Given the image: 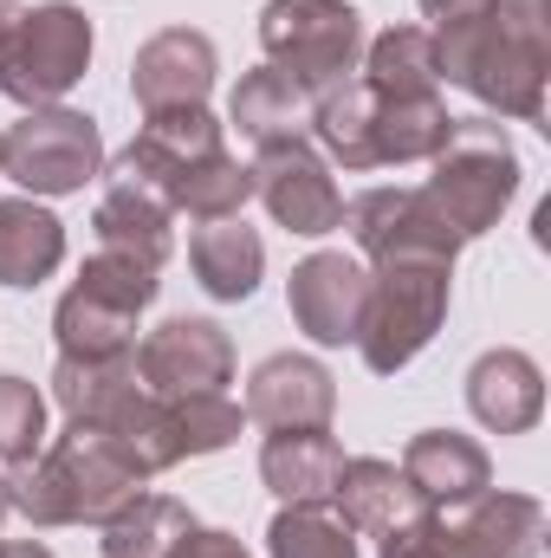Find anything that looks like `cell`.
Instances as JSON below:
<instances>
[{
  "mask_svg": "<svg viewBox=\"0 0 551 558\" xmlns=\"http://www.w3.org/2000/svg\"><path fill=\"white\" fill-rule=\"evenodd\" d=\"M169 558H254V553H247L234 533H221V526H201V520H195V526L169 546Z\"/></svg>",
  "mask_w": 551,
  "mask_h": 558,
  "instance_id": "36",
  "label": "cell"
},
{
  "mask_svg": "<svg viewBox=\"0 0 551 558\" xmlns=\"http://www.w3.org/2000/svg\"><path fill=\"white\" fill-rule=\"evenodd\" d=\"M338 474H344V441L331 428H273L267 448H260V481L285 507L331 500Z\"/></svg>",
  "mask_w": 551,
  "mask_h": 558,
  "instance_id": "19",
  "label": "cell"
},
{
  "mask_svg": "<svg viewBox=\"0 0 551 558\" xmlns=\"http://www.w3.org/2000/svg\"><path fill=\"white\" fill-rule=\"evenodd\" d=\"M0 175H13L33 202L78 195L85 182L105 175V137H98V118L65 111V105L26 111L13 131H0Z\"/></svg>",
  "mask_w": 551,
  "mask_h": 558,
  "instance_id": "7",
  "label": "cell"
},
{
  "mask_svg": "<svg viewBox=\"0 0 551 558\" xmlns=\"http://www.w3.org/2000/svg\"><path fill=\"white\" fill-rule=\"evenodd\" d=\"M91 228H98V247H105V254H131V260L156 267V274L169 267V247H175V208H169L156 189L131 182V175H111V182H105Z\"/></svg>",
  "mask_w": 551,
  "mask_h": 558,
  "instance_id": "18",
  "label": "cell"
},
{
  "mask_svg": "<svg viewBox=\"0 0 551 558\" xmlns=\"http://www.w3.org/2000/svg\"><path fill=\"white\" fill-rule=\"evenodd\" d=\"M377 98H415V92H434L441 72H434V33L428 26H390L364 46V72H357Z\"/></svg>",
  "mask_w": 551,
  "mask_h": 558,
  "instance_id": "27",
  "label": "cell"
},
{
  "mask_svg": "<svg viewBox=\"0 0 551 558\" xmlns=\"http://www.w3.org/2000/svg\"><path fill=\"white\" fill-rule=\"evenodd\" d=\"M247 202H254V169L234 162L228 149L208 156V162H195V169L169 189V208L188 215V221H228V215H241Z\"/></svg>",
  "mask_w": 551,
  "mask_h": 558,
  "instance_id": "31",
  "label": "cell"
},
{
  "mask_svg": "<svg viewBox=\"0 0 551 558\" xmlns=\"http://www.w3.org/2000/svg\"><path fill=\"white\" fill-rule=\"evenodd\" d=\"M338 228H351L364 260H448L454 267L467 247L421 189H364L344 202Z\"/></svg>",
  "mask_w": 551,
  "mask_h": 558,
  "instance_id": "8",
  "label": "cell"
},
{
  "mask_svg": "<svg viewBox=\"0 0 551 558\" xmlns=\"http://www.w3.org/2000/svg\"><path fill=\"white\" fill-rule=\"evenodd\" d=\"M377 92L351 72V78H338V85H325V92H311V137L325 143V156L331 162H344V169H377Z\"/></svg>",
  "mask_w": 551,
  "mask_h": 558,
  "instance_id": "24",
  "label": "cell"
},
{
  "mask_svg": "<svg viewBox=\"0 0 551 558\" xmlns=\"http://www.w3.org/2000/svg\"><path fill=\"white\" fill-rule=\"evenodd\" d=\"M487 0H421V13L434 20V26H448V20H467V13H480Z\"/></svg>",
  "mask_w": 551,
  "mask_h": 558,
  "instance_id": "37",
  "label": "cell"
},
{
  "mask_svg": "<svg viewBox=\"0 0 551 558\" xmlns=\"http://www.w3.org/2000/svg\"><path fill=\"white\" fill-rule=\"evenodd\" d=\"M72 286H85V292H98V299H111V305H124V312H137V318L156 305V292H162L156 267H143V260H131V254H105V247L78 267Z\"/></svg>",
  "mask_w": 551,
  "mask_h": 558,
  "instance_id": "33",
  "label": "cell"
},
{
  "mask_svg": "<svg viewBox=\"0 0 551 558\" xmlns=\"http://www.w3.org/2000/svg\"><path fill=\"white\" fill-rule=\"evenodd\" d=\"M188 267H195V279H201V292H208V299L241 305V299H254V292H260V274H267V241H260L241 215H228V221H201V228L188 234Z\"/></svg>",
  "mask_w": 551,
  "mask_h": 558,
  "instance_id": "20",
  "label": "cell"
},
{
  "mask_svg": "<svg viewBox=\"0 0 551 558\" xmlns=\"http://www.w3.org/2000/svg\"><path fill=\"white\" fill-rule=\"evenodd\" d=\"M195 526V513L182 507V500H169V494H137L118 520H105L98 533V553L105 558H169V546L182 539Z\"/></svg>",
  "mask_w": 551,
  "mask_h": 558,
  "instance_id": "28",
  "label": "cell"
},
{
  "mask_svg": "<svg viewBox=\"0 0 551 558\" xmlns=\"http://www.w3.org/2000/svg\"><path fill=\"white\" fill-rule=\"evenodd\" d=\"M215 39L195 33V26H169L156 39H143L137 59H131V98L143 111H188V105H208L215 92Z\"/></svg>",
  "mask_w": 551,
  "mask_h": 558,
  "instance_id": "13",
  "label": "cell"
},
{
  "mask_svg": "<svg viewBox=\"0 0 551 558\" xmlns=\"http://www.w3.org/2000/svg\"><path fill=\"white\" fill-rule=\"evenodd\" d=\"M285 305L311 344H357V325L370 305V267L357 254H338V247L305 254L285 279Z\"/></svg>",
  "mask_w": 551,
  "mask_h": 558,
  "instance_id": "11",
  "label": "cell"
},
{
  "mask_svg": "<svg viewBox=\"0 0 551 558\" xmlns=\"http://www.w3.org/2000/svg\"><path fill=\"white\" fill-rule=\"evenodd\" d=\"M20 13H26V0H0V52H7V39L20 26Z\"/></svg>",
  "mask_w": 551,
  "mask_h": 558,
  "instance_id": "38",
  "label": "cell"
},
{
  "mask_svg": "<svg viewBox=\"0 0 551 558\" xmlns=\"http://www.w3.org/2000/svg\"><path fill=\"white\" fill-rule=\"evenodd\" d=\"M267 558H357V533L344 526L331 500L279 507L267 526Z\"/></svg>",
  "mask_w": 551,
  "mask_h": 558,
  "instance_id": "30",
  "label": "cell"
},
{
  "mask_svg": "<svg viewBox=\"0 0 551 558\" xmlns=\"http://www.w3.org/2000/svg\"><path fill=\"white\" fill-rule=\"evenodd\" d=\"M247 169H254V195L267 202V215H273L285 234L318 241V234H331V228H338L344 195H338V182H331V162H325L305 137L260 149Z\"/></svg>",
  "mask_w": 551,
  "mask_h": 558,
  "instance_id": "10",
  "label": "cell"
},
{
  "mask_svg": "<svg viewBox=\"0 0 551 558\" xmlns=\"http://www.w3.org/2000/svg\"><path fill=\"white\" fill-rule=\"evenodd\" d=\"M0 558H52V553H46V546H39V539H13V546H7V539H0Z\"/></svg>",
  "mask_w": 551,
  "mask_h": 558,
  "instance_id": "39",
  "label": "cell"
},
{
  "mask_svg": "<svg viewBox=\"0 0 551 558\" xmlns=\"http://www.w3.org/2000/svg\"><path fill=\"white\" fill-rule=\"evenodd\" d=\"M137 384L149 397H221L234 384V338L215 318H169L137 344Z\"/></svg>",
  "mask_w": 551,
  "mask_h": 558,
  "instance_id": "9",
  "label": "cell"
},
{
  "mask_svg": "<svg viewBox=\"0 0 551 558\" xmlns=\"http://www.w3.org/2000/svg\"><path fill=\"white\" fill-rule=\"evenodd\" d=\"M331 410H338V377L305 351H279L247 377V422L260 428H331Z\"/></svg>",
  "mask_w": 551,
  "mask_h": 558,
  "instance_id": "14",
  "label": "cell"
},
{
  "mask_svg": "<svg viewBox=\"0 0 551 558\" xmlns=\"http://www.w3.org/2000/svg\"><path fill=\"white\" fill-rule=\"evenodd\" d=\"M169 403H175V428H182V454L188 461L234 448L241 428H247V410L228 403V397H169Z\"/></svg>",
  "mask_w": 551,
  "mask_h": 558,
  "instance_id": "34",
  "label": "cell"
},
{
  "mask_svg": "<svg viewBox=\"0 0 551 558\" xmlns=\"http://www.w3.org/2000/svg\"><path fill=\"white\" fill-rule=\"evenodd\" d=\"M331 500H338V513H344V526H351V533H377V539H383V533H396L403 520L421 513L409 474H403L396 461H383V454H357V461H344V474H338Z\"/></svg>",
  "mask_w": 551,
  "mask_h": 558,
  "instance_id": "22",
  "label": "cell"
},
{
  "mask_svg": "<svg viewBox=\"0 0 551 558\" xmlns=\"http://www.w3.org/2000/svg\"><path fill=\"white\" fill-rule=\"evenodd\" d=\"M454 546L467 558H539V539H546V507L532 494H474L461 507H441Z\"/></svg>",
  "mask_w": 551,
  "mask_h": 558,
  "instance_id": "16",
  "label": "cell"
},
{
  "mask_svg": "<svg viewBox=\"0 0 551 558\" xmlns=\"http://www.w3.org/2000/svg\"><path fill=\"white\" fill-rule=\"evenodd\" d=\"M39 448H46V397H39L26 377L0 371V461L20 468V461H33Z\"/></svg>",
  "mask_w": 551,
  "mask_h": 558,
  "instance_id": "32",
  "label": "cell"
},
{
  "mask_svg": "<svg viewBox=\"0 0 551 558\" xmlns=\"http://www.w3.org/2000/svg\"><path fill=\"white\" fill-rule=\"evenodd\" d=\"M260 52L305 92H325L357 72L364 59V13L344 0H267L260 7Z\"/></svg>",
  "mask_w": 551,
  "mask_h": 558,
  "instance_id": "6",
  "label": "cell"
},
{
  "mask_svg": "<svg viewBox=\"0 0 551 558\" xmlns=\"http://www.w3.org/2000/svg\"><path fill=\"white\" fill-rule=\"evenodd\" d=\"M13 513V487H7V474H0V520Z\"/></svg>",
  "mask_w": 551,
  "mask_h": 558,
  "instance_id": "40",
  "label": "cell"
},
{
  "mask_svg": "<svg viewBox=\"0 0 551 558\" xmlns=\"http://www.w3.org/2000/svg\"><path fill=\"white\" fill-rule=\"evenodd\" d=\"M454 131V118H448V105H441V92H415V98H377V169L383 162H428L441 143Z\"/></svg>",
  "mask_w": 551,
  "mask_h": 558,
  "instance_id": "26",
  "label": "cell"
},
{
  "mask_svg": "<svg viewBox=\"0 0 551 558\" xmlns=\"http://www.w3.org/2000/svg\"><path fill=\"white\" fill-rule=\"evenodd\" d=\"M228 124L254 149H273V143H292V137H311V92L298 78H285L279 65H254L234 98H228Z\"/></svg>",
  "mask_w": 551,
  "mask_h": 558,
  "instance_id": "21",
  "label": "cell"
},
{
  "mask_svg": "<svg viewBox=\"0 0 551 558\" xmlns=\"http://www.w3.org/2000/svg\"><path fill=\"white\" fill-rule=\"evenodd\" d=\"M434 72L487 105V118H546L551 0H487L467 20L434 26Z\"/></svg>",
  "mask_w": 551,
  "mask_h": 558,
  "instance_id": "1",
  "label": "cell"
},
{
  "mask_svg": "<svg viewBox=\"0 0 551 558\" xmlns=\"http://www.w3.org/2000/svg\"><path fill=\"white\" fill-rule=\"evenodd\" d=\"M65 267V221L33 202V195H7L0 202V286H39Z\"/></svg>",
  "mask_w": 551,
  "mask_h": 558,
  "instance_id": "23",
  "label": "cell"
},
{
  "mask_svg": "<svg viewBox=\"0 0 551 558\" xmlns=\"http://www.w3.org/2000/svg\"><path fill=\"white\" fill-rule=\"evenodd\" d=\"M221 156V124L208 105H188V111H143V131L118 156H111V175H131L143 189H156L169 202V189L195 169Z\"/></svg>",
  "mask_w": 551,
  "mask_h": 558,
  "instance_id": "12",
  "label": "cell"
},
{
  "mask_svg": "<svg viewBox=\"0 0 551 558\" xmlns=\"http://www.w3.org/2000/svg\"><path fill=\"white\" fill-rule=\"evenodd\" d=\"M91 46H98V33H91L85 7H72V0L26 7L13 39H7V52H0V92L20 111H46V105H59L85 78Z\"/></svg>",
  "mask_w": 551,
  "mask_h": 558,
  "instance_id": "5",
  "label": "cell"
},
{
  "mask_svg": "<svg viewBox=\"0 0 551 558\" xmlns=\"http://www.w3.org/2000/svg\"><path fill=\"white\" fill-rule=\"evenodd\" d=\"M131 384H137V351L131 357H59L52 364V403L65 410V422H85V428Z\"/></svg>",
  "mask_w": 551,
  "mask_h": 558,
  "instance_id": "29",
  "label": "cell"
},
{
  "mask_svg": "<svg viewBox=\"0 0 551 558\" xmlns=\"http://www.w3.org/2000/svg\"><path fill=\"white\" fill-rule=\"evenodd\" d=\"M52 338H59V357H131L137 351V312L72 286L52 312Z\"/></svg>",
  "mask_w": 551,
  "mask_h": 558,
  "instance_id": "25",
  "label": "cell"
},
{
  "mask_svg": "<svg viewBox=\"0 0 551 558\" xmlns=\"http://www.w3.org/2000/svg\"><path fill=\"white\" fill-rule=\"evenodd\" d=\"M448 292H454L448 260H377L370 305L357 325V357L377 377H396L403 364H415L448 318Z\"/></svg>",
  "mask_w": 551,
  "mask_h": 558,
  "instance_id": "4",
  "label": "cell"
},
{
  "mask_svg": "<svg viewBox=\"0 0 551 558\" xmlns=\"http://www.w3.org/2000/svg\"><path fill=\"white\" fill-rule=\"evenodd\" d=\"M7 487L13 513H26L33 526H105L143 494V474L118 461L98 428L65 422V435H52L33 461L7 468Z\"/></svg>",
  "mask_w": 551,
  "mask_h": 558,
  "instance_id": "2",
  "label": "cell"
},
{
  "mask_svg": "<svg viewBox=\"0 0 551 558\" xmlns=\"http://www.w3.org/2000/svg\"><path fill=\"white\" fill-rule=\"evenodd\" d=\"M428 162H434V175H428L421 195L441 208V221H448L461 241L500 228V215L513 208L519 175H526V169H519V149H513V137H506L500 118H454L448 143H441Z\"/></svg>",
  "mask_w": 551,
  "mask_h": 558,
  "instance_id": "3",
  "label": "cell"
},
{
  "mask_svg": "<svg viewBox=\"0 0 551 558\" xmlns=\"http://www.w3.org/2000/svg\"><path fill=\"white\" fill-rule=\"evenodd\" d=\"M396 468L409 474L421 507H461V500H474V494L493 487L487 448L474 435H461V428H421V435H409V448H403Z\"/></svg>",
  "mask_w": 551,
  "mask_h": 558,
  "instance_id": "17",
  "label": "cell"
},
{
  "mask_svg": "<svg viewBox=\"0 0 551 558\" xmlns=\"http://www.w3.org/2000/svg\"><path fill=\"white\" fill-rule=\"evenodd\" d=\"M377 558H467V553L454 546V533H448L441 507H421L415 520H403L396 533H383V539H377Z\"/></svg>",
  "mask_w": 551,
  "mask_h": 558,
  "instance_id": "35",
  "label": "cell"
},
{
  "mask_svg": "<svg viewBox=\"0 0 551 558\" xmlns=\"http://www.w3.org/2000/svg\"><path fill=\"white\" fill-rule=\"evenodd\" d=\"M467 410L493 435H526L546 416V371L526 351H513V344L480 351L474 371H467Z\"/></svg>",
  "mask_w": 551,
  "mask_h": 558,
  "instance_id": "15",
  "label": "cell"
}]
</instances>
